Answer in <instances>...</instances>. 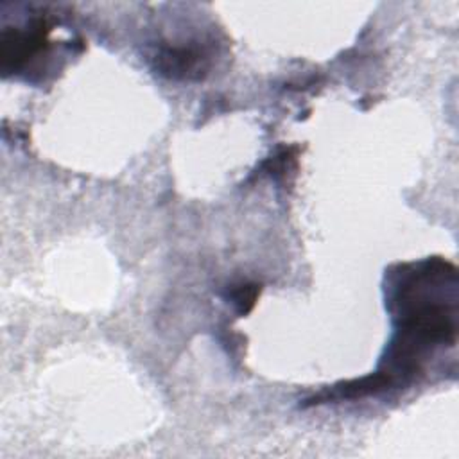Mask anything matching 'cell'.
<instances>
[{
  "instance_id": "1",
  "label": "cell",
  "mask_w": 459,
  "mask_h": 459,
  "mask_svg": "<svg viewBox=\"0 0 459 459\" xmlns=\"http://www.w3.org/2000/svg\"><path fill=\"white\" fill-rule=\"evenodd\" d=\"M455 267L441 258L403 265L394 280L396 337L380 373L394 385L421 371L425 355L455 342Z\"/></svg>"
},
{
  "instance_id": "2",
  "label": "cell",
  "mask_w": 459,
  "mask_h": 459,
  "mask_svg": "<svg viewBox=\"0 0 459 459\" xmlns=\"http://www.w3.org/2000/svg\"><path fill=\"white\" fill-rule=\"evenodd\" d=\"M52 23L43 18H34L23 29L5 27L0 32V70L2 75L25 72L32 63L47 56L50 48L48 34Z\"/></svg>"
},
{
  "instance_id": "3",
  "label": "cell",
  "mask_w": 459,
  "mask_h": 459,
  "mask_svg": "<svg viewBox=\"0 0 459 459\" xmlns=\"http://www.w3.org/2000/svg\"><path fill=\"white\" fill-rule=\"evenodd\" d=\"M212 50L201 43H161L152 54L154 70L174 81H199L212 66Z\"/></svg>"
},
{
  "instance_id": "4",
  "label": "cell",
  "mask_w": 459,
  "mask_h": 459,
  "mask_svg": "<svg viewBox=\"0 0 459 459\" xmlns=\"http://www.w3.org/2000/svg\"><path fill=\"white\" fill-rule=\"evenodd\" d=\"M260 294V285L256 283H240L230 290V299L237 307L238 314H247L253 310L256 298Z\"/></svg>"
}]
</instances>
